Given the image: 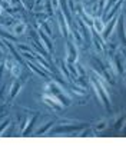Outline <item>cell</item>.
Returning <instances> with one entry per match:
<instances>
[{"label": "cell", "mask_w": 126, "mask_h": 146, "mask_svg": "<svg viewBox=\"0 0 126 146\" xmlns=\"http://www.w3.org/2000/svg\"><path fill=\"white\" fill-rule=\"evenodd\" d=\"M49 88H50L49 92H52V95H53L63 106H69V105H70V102H72L70 95H69L65 89H63L60 85H57V83H54V82H50V83H49Z\"/></svg>", "instance_id": "1"}, {"label": "cell", "mask_w": 126, "mask_h": 146, "mask_svg": "<svg viewBox=\"0 0 126 146\" xmlns=\"http://www.w3.org/2000/svg\"><path fill=\"white\" fill-rule=\"evenodd\" d=\"M42 99H43V102L47 105V106H50L52 109H54V110H62V108H63V105L53 96V95H47V93H44L43 96H42Z\"/></svg>", "instance_id": "2"}, {"label": "cell", "mask_w": 126, "mask_h": 146, "mask_svg": "<svg viewBox=\"0 0 126 146\" xmlns=\"http://www.w3.org/2000/svg\"><path fill=\"white\" fill-rule=\"evenodd\" d=\"M78 62V49L73 42L68 43V54H66V63H76Z\"/></svg>", "instance_id": "3"}, {"label": "cell", "mask_w": 126, "mask_h": 146, "mask_svg": "<svg viewBox=\"0 0 126 146\" xmlns=\"http://www.w3.org/2000/svg\"><path fill=\"white\" fill-rule=\"evenodd\" d=\"M88 125H82V126H75V125H65V126H59L53 130H50V135H57V133H69V132H73L76 129H82Z\"/></svg>", "instance_id": "4"}, {"label": "cell", "mask_w": 126, "mask_h": 146, "mask_svg": "<svg viewBox=\"0 0 126 146\" xmlns=\"http://www.w3.org/2000/svg\"><path fill=\"white\" fill-rule=\"evenodd\" d=\"M116 20H117V17H112L107 23L109 25H105V27H103V30H102V39L103 40H107L109 37H110V35H112V32H113V29H115V26H116Z\"/></svg>", "instance_id": "5"}, {"label": "cell", "mask_w": 126, "mask_h": 146, "mask_svg": "<svg viewBox=\"0 0 126 146\" xmlns=\"http://www.w3.org/2000/svg\"><path fill=\"white\" fill-rule=\"evenodd\" d=\"M57 22H59V27H60V32L63 33V36H68V35H69V26H68L66 17L63 16V13H59Z\"/></svg>", "instance_id": "6"}, {"label": "cell", "mask_w": 126, "mask_h": 146, "mask_svg": "<svg viewBox=\"0 0 126 146\" xmlns=\"http://www.w3.org/2000/svg\"><path fill=\"white\" fill-rule=\"evenodd\" d=\"M122 5H123V0H117L116 6H115V7H113V9H112L110 12H107V13L105 15V25H106V23H107V22H109V20H110L112 17H115V15L117 13V10H119V7H120Z\"/></svg>", "instance_id": "7"}, {"label": "cell", "mask_w": 126, "mask_h": 146, "mask_svg": "<svg viewBox=\"0 0 126 146\" xmlns=\"http://www.w3.org/2000/svg\"><path fill=\"white\" fill-rule=\"evenodd\" d=\"M92 26H93L95 32H96L97 35H100V33H102V30H103V27H105V23H103V22H102L99 17H93Z\"/></svg>", "instance_id": "8"}, {"label": "cell", "mask_w": 126, "mask_h": 146, "mask_svg": "<svg viewBox=\"0 0 126 146\" xmlns=\"http://www.w3.org/2000/svg\"><path fill=\"white\" fill-rule=\"evenodd\" d=\"M27 66H29V69H30L32 72H34L36 75H39V76H42V78H47V76H49V73H47V72H44L43 69H39L37 66H34V64L30 63V62H27Z\"/></svg>", "instance_id": "9"}, {"label": "cell", "mask_w": 126, "mask_h": 146, "mask_svg": "<svg viewBox=\"0 0 126 146\" xmlns=\"http://www.w3.org/2000/svg\"><path fill=\"white\" fill-rule=\"evenodd\" d=\"M27 30V26L25 25V23H16L15 25V27H13V33H15V36H22L25 32Z\"/></svg>", "instance_id": "10"}, {"label": "cell", "mask_w": 126, "mask_h": 146, "mask_svg": "<svg viewBox=\"0 0 126 146\" xmlns=\"http://www.w3.org/2000/svg\"><path fill=\"white\" fill-rule=\"evenodd\" d=\"M20 88H22V85H20V82H15L13 85H12V89H10V95H9V99L12 100L17 93H19V90H20Z\"/></svg>", "instance_id": "11"}, {"label": "cell", "mask_w": 126, "mask_h": 146, "mask_svg": "<svg viewBox=\"0 0 126 146\" xmlns=\"http://www.w3.org/2000/svg\"><path fill=\"white\" fill-rule=\"evenodd\" d=\"M92 42H93V44H95V47H96L97 52H103V43H102V40L97 37V35L92 36Z\"/></svg>", "instance_id": "12"}, {"label": "cell", "mask_w": 126, "mask_h": 146, "mask_svg": "<svg viewBox=\"0 0 126 146\" xmlns=\"http://www.w3.org/2000/svg\"><path fill=\"white\" fill-rule=\"evenodd\" d=\"M50 126H53V123H52V122H47L46 125H43L42 127H39V129L34 132V135H36V136H39V135H44V133L50 129Z\"/></svg>", "instance_id": "13"}, {"label": "cell", "mask_w": 126, "mask_h": 146, "mask_svg": "<svg viewBox=\"0 0 126 146\" xmlns=\"http://www.w3.org/2000/svg\"><path fill=\"white\" fill-rule=\"evenodd\" d=\"M12 75L15 76V78H19L20 75H22V67H20V64H17V63H15V66L12 67Z\"/></svg>", "instance_id": "14"}, {"label": "cell", "mask_w": 126, "mask_h": 146, "mask_svg": "<svg viewBox=\"0 0 126 146\" xmlns=\"http://www.w3.org/2000/svg\"><path fill=\"white\" fill-rule=\"evenodd\" d=\"M72 92L76 93V95H79V96H83V95H86V88H83V86H80V88L73 86L72 88Z\"/></svg>", "instance_id": "15"}, {"label": "cell", "mask_w": 126, "mask_h": 146, "mask_svg": "<svg viewBox=\"0 0 126 146\" xmlns=\"http://www.w3.org/2000/svg\"><path fill=\"white\" fill-rule=\"evenodd\" d=\"M43 7H44V0H34V10L36 12H43Z\"/></svg>", "instance_id": "16"}, {"label": "cell", "mask_w": 126, "mask_h": 146, "mask_svg": "<svg viewBox=\"0 0 126 146\" xmlns=\"http://www.w3.org/2000/svg\"><path fill=\"white\" fill-rule=\"evenodd\" d=\"M106 126H107V122H106V120H102V122L96 123L95 130H96V132H102V130H105V129H106Z\"/></svg>", "instance_id": "17"}, {"label": "cell", "mask_w": 126, "mask_h": 146, "mask_svg": "<svg viewBox=\"0 0 126 146\" xmlns=\"http://www.w3.org/2000/svg\"><path fill=\"white\" fill-rule=\"evenodd\" d=\"M0 37L7 39V40H16V37H17V36H10L7 32H5L3 29H0Z\"/></svg>", "instance_id": "18"}, {"label": "cell", "mask_w": 126, "mask_h": 146, "mask_svg": "<svg viewBox=\"0 0 126 146\" xmlns=\"http://www.w3.org/2000/svg\"><path fill=\"white\" fill-rule=\"evenodd\" d=\"M42 25V27H43V30H44V33L49 36V37H52V29H50V26H49V23L47 22H44V23H39V26Z\"/></svg>", "instance_id": "19"}, {"label": "cell", "mask_w": 126, "mask_h": 146, "mask_svg": "<svg viewBox=\"0 0 126 146\" xmlns=\"http://www.w3.org/2000/svg\"><path fill=\"white\" fill-rule=\"evenodd\" d=\"M16 47H17L22 53H32V49H30L29 46H26V44H22V43H20V44H16Z\"/></svg>", "instance_id": "20"}, {"label": "cell", "mask_w": 126, "mask_h": 146, "mask_svg": "<svg viewBox=\"0 0 126 146\" xmlns=\"http://www.w3.org/2000/svg\"><path fill=\"white\" fill-rule=\"evenodd\" d=\"M6 46H7V47H9V49H10V50H12V53H13V54H15V57H16V59H17V60H22V57H20V54H19V53H17V52H16V49H15V47H13V44H10V43H9V42H6Z\"/></svg>", "instance_id": "21"}, {"label": "cell", "mask_w": 126, "mask_h": 146, "mask_svg": "<svg viewBox=\"0 0 126 146\" xmlns=\"http://www.w3.org/2000/svg\"><path fill=\"white\" fill-rule=\"evenodd\" d=\"M15 63H16V62H13L12 59H6V62H5L3 67H6V70H9V72H10V70H12V67L15 66Z\"/></svg>", "instance_id": "22"}, {"label": "cell", "mask_w": 126, "mask_h": 146, "mask_svg": "<svg viewBox=\"0 0 126 146\" xmlns=\"http://www.w3.org/2000/svg\"><path fill=\"white\" fill-rule=\"evenodd\" d=\"M50 6H52L53 13L57 12V10H59V0H52V2H50Z\"/></svg>", "instance_id": "23"}, {"label": "cell", "mask_w": 126, "mask_h": 146, "mask_svg": "<svg viewBox=\"0 0 126 146\" xmlns=\"http://www.w3.org/2000/svg\"><path fill=\"white\" fill-rule=\"evenodd\" d=\"M9 125H10V120H9V119H6V120H3L2 123H0V133H2Z\"/></svg>", "instance_id": "24"}, {"label": "cell", "mask_w": 126, "mask_h": 146, "mask_svg": "<svg viewBox=\"0 0 126 146\" xmlns=\"http://www.w3.org/2000/svg\"><path fill=\"white\" fill-rule=\"evenodd\" d=\"M69 9H70L72 15L75 16V13H76V9H75V0H69Z\"/></svg>", "instance_id": "25"}, {"label": "cell", "mask_w": 126, "mask_h": 146, "mask_svg": "<svg viewBox=\"0 0 126 146\" xmlns=\"http://www.w3.org/2000/svg\"><path fill=\"white\" fill-rule=\"evenodd\" d=\"M2 72H3V66H0V76H2Z\"/></svg>", "instance_id": "26"}, {"label": "cell", "mask_w": 126, "mask_h": 146, "mask_svg": "<svg viewBox=\"0 0 126 146\" xmlns=\"http://www.w3.org/2000/svg\"><path fill=\"white\" fill-rule=\"evenodd\" d=\"M0 49H2V50H3V43H2V42H0Z\"/></svg>", "instance_id": "27"}, {"label": "cell", "mask_w": 126, "mask_h": 146, "mask_svg": "<svg viewBox=\"0 0 126 146\" xmlns=\"http://www.w3.org/2000/svg\"><path fill=\"white\" fill-rule=\"evenodd\" d=\"M0 13H2V5H0Z\"/></svg>", "instance_id": "28"}]
</instances>
